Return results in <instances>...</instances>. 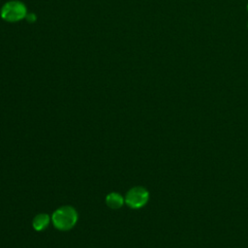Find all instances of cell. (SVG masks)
Wrapping results in <instances>:
<instances>
[{"label":"cell","instance_id":"5","mask_svg":"<svg viewBox=\"0 0 248 248\" xmlns=\"http://www.w3.org/2000/svg\"><path fill=\"white\" fill-rule=\"evenodd\" d=\"M124 202H125L124 198L120 194H118L116 192H111V193L108 194L107 197H106V203H107V205L109 208H112V209L120 208L123 205Z\"/></svg>","mask_w":248,"mask_h":248},{"label":"cell","instance_id":"6","mask_svg":"<svg viewBox=\"0 0 248 248\" xmlns=\"http://www.w3.org/2000/svg\"><path fill=\"white\" fill-rule=\"evenodd\" d=\"M26 17H27V19H28V21H30V22H32V21H34L35 19H36V16H35V15H26Z\"/></svg>","mask_w":248,"mask_h":248},{"label":"cell","instance_id":"3","mask_svg":"<svg viewBox=\"0 0 248 248\" xmlns=\"http://www.w3.org/2000/svg\"><path fill=\"white\" fill-rule=\"evenodd\" d=\"M148 191L141 186H136L127 192L124 200L129 207L138 209L144 206L148 202Z\"/></svg>","mask_w":248,"mask_h":248},{"label":"cell","instance_id":"1","mask_svg":"<svg viewBox=\"0 0 248 248\" xmlns=\"http://www.w3.org/2000/svg\"><path fill=\"white\" fill-rule=\"evenodd\" d=\"M51 221L57 230L69 231L78 221V212L71 205H63L52 213Z\"/></svg>","mask_w":248,"mask_h":248},{"label":"cell","instance_id":"4","mask_svg":"<svg viewBox=\"0 0 248 248\" xmlns=\"http://www.w3.org/2000/svg\"><path fill=\"white\" fill-rule=\"evenodd\" d=\"M50 217L46 213H40L36 215L32 221V227L35 231L41 232L44 231L49 224Z\"/></svg>","mask_w":248,"mask_h":248},{"label":"cell","instance_id":"7","mask_svg":"<svg viewBox=\"0 0 248 248\" xmlns=\"http://www.w3.org/2000/svg\"><path fill=\"white\" fill-rule=\"evenodd\" d=\"M247 9H248V5H247Z\"/></svg>","mask_w":248,"mask_h":248},{"label":"cell","instance_id":"2","mask_svg":"<svg viewBox=\"0 0 248 248\" xmlns=\"http://www.w3.org/2000/svg\"><path fill=\"white\" fill-rule=\"evenodd\" d=\"M26 8L19 1H10L1 10V16L7 21L16 22L26 16Z\"/></svg>","mask_w":248,"mask_h":248}]
</instances>
